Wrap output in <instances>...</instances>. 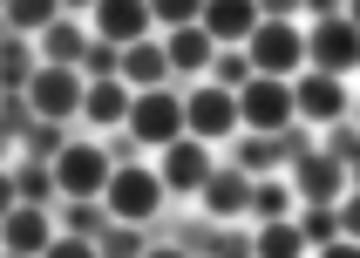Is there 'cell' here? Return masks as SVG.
<instances>
[{
    "label": "cell",
    "mask_w": 360,
    "mask_h": 258,
    "mask_svg": "<svg viewBox=\"0 0 360 258\" xmlns=\"http://www.w3.org/2000/svg\"><path fill=\"white\" fill-rule=\"evenodd\" d=\"M320 258H354V245H340V238H333V245H326Z\"/></svg>",
    "instance_id": "836d02e7"
},
{
    "label": "cell",
    "mask_w": 360,
    "mask_h": 258,
    "mask_svg": "<svg viewBox=\"0 0 360 258\" xmlns=\"http://www.w3.org/2000/svg\"><path fill=\"white\" fill-rule=\"evenodd\" d=\"M204 204H211V218H238L245 204H252V183H245V177H218V170H211V177H204Z\"/></svg>",
    "instance_id": "e0dca14e"
},
{
    "label": "cell",
    "mask_w": 360,
    "mask_h": 258,
    "mask_svg": "<svg viewBox=\"0 0 360 258\" xmlns=\"http://www.w3.org/2000/svg\"><path fill=\"white\" fill-rule=\"evenodd\" d=\"M170 75V61H163V48L157 41H136V48H122V89H157V82Z\"/></svg>",
    "instance_id": "9a60e30c"
},
{
    "label": "cell",
    "mask_w": 360,
    "mask_h": 258,
    "mask_svg": "<svg viewBox=\"0 0 360 258\" xmlns=\"http://www.w3.org/2000/svg\"><path fill=\"white\" fill-rule=\"evenodd\" d=\"M245 68L285 82L292 68H306V34H300V27H285V20H259L252 41H245Z\"/></svg>",
    "instance_id": "6da1fadb"
},
{
    "label": "cell",
    "mask_w": 360,
    "mask_h": 258,
    "mask_svg": "<svg viewBox=\"0 0 360 258\" xmlns=\"http://www.w3.org/2000/svg\"><path fill=\"white\" fill-rule=\"evenodd\" d=\"M259 27V7H245V0H218V7H198V34L218 48V41H252Z\"/></svg>",
    "instance_id": "4fadbf2b"
},
{
    "label": "cell",
    "mask_w": 360,
    "mask_h": 258,
    "mask_svg": "<svg viewBox=\"0 0 360 258\" xmlns=\"http://www.w3.org/2000/svg\"><path fill=\"white\" fill-rule=\"evenodd\" d=\"M292 116H306V122H340L347 116V82L313 75V68H306V75L292 82Z\"/></svg>",
    "instance_id": "ba28073f"
},
{
    "label": "cell",
    "mask_w": 360,
    "mask_h": 258,
    "mask_svg": "<svg viewBox=\"0 0 360 258\" xmlns=\"http://www.w3.org/2000/svg\"><path fill=\"white\" fill-rule=\"evenodd\" d=\"M41 258H96V245L68 231V238H48V252H41Z\"/></svg>",
    "instance_id": "4316f807"
},
{
    "label": "cell",
    "mask_w": 360,
    "mask_h": 258,
    "mask_svg": "<svg viewBox=\"0 0 360 258\" xmlns=\"http://www.w3.org/2000/svg\"><path fill=\"white\" fill-rule=\"evenodd\" d=\"M218 82H231V89H245V55H224V61H218Z\"/></svg>",
    "instance_id": "f546056e"
},
{
    "label": "cell",
    "mask_w": 360,
    "mask_h": 258,
    "mask_svg": "<svg viewBox=\"0 0 360 258\" xmlns=\"http://www.w3.org/2000/svg\"><path fill=\"white\" fill-rule=\"evenodd\" d=\"M150 20H177V27H191V20H198V0H157Z\"/></svg>",
    "instance_id": "484cf974"
},
{
    "label": "cell",
    "mask_w": 360,
    "mask_h": 258,
    "mask_svg": "<svg viewBox=\"0 0 360 258\" xmlns=\"http://www.w3.org/2000/svg\"><path fill=\"white\" fill-rule=\"evenodd\" d=\"M96 34L136 48V41L150 34V7H136V0H102V7H96Z\"/></svg>",
    "instance_id": "5bb4252c"
},
{
    "label": "cell",
    "mask_w": 360,
    "mask_h": 258,
    "mask_svg": "<svg viewBox=\"0 0 360 258\" xmlns=\"http://www.w3.org/2000/svg\"><path fill=\"white\" fill-rule=\"evenodd\" d=\"M204 177H211V157H204V143H191V136L163 143V170H157L163 191H204Z\"/></svg>",
    "instance_id": "30bf717a"
},
{
    "label": "cell",
    "mask_w": 360,
    "mask_h": 258,
    "mask_svg": "<svg viewBox=\"0 0 360 258\" xmlns=\"http://www.w3.org/2000/svg\"><path fill=\"white\" fill-rule=\"evenodd\" d=\"M0 82H7V89H27V82H34V48H20V41H7V48H0Z\"/></svg>",
    "instance_id": "7402d4cb"
},
{
    "label": "cell",
    "mask_w": 360,
    "mask_h": 258,
    "mask_svg": "<svg viewBox=\"0 0 360 258\" xmlns=\"http://www.w3.org/2000/svg\"><path fill=\"white\" fill-rule=\"evenodd\" d=\"M163 61H170V68H204V61H211V41H204L198 27H177L170 48H163Z\"/></svg>",
    "instance_id": "ac0fdd59"
},
{
    "label": "cell",
    "mask_w": 360,
    "mask_h": 258,
    "mask_svg": "<svg viewBox=\"0 0 360 258\" xmlns=\"http://www.w3.org/2000/svg\"><path fill=\"white\" fill-rule=\"evenodd\" d=\"M7 27H20V34L55 27V7H48V0H20V7H7Z\"/></svg>",
    "instance_id": "cb8c5ba5"
},
{
    "label": "cell",
    "mask_w": 360,
    "mask_h": 258,
    "mask_svg": "<svg viewBox=\"0 0 360 258\" xmlns=\"http://www.w3.org/2000/svg\"><path fill=\"white\" fill-rule=\"evenodd\" d=\"M27 102H34L41 122H68V116L82 109V75H75V68H34Z\"/></svg>",
    "instance_id": "8992f818"
},
{
    "label": "cell",
    "mask_w": 360,
    "mask_h": 258,
    "mask_svg": "<svg viewBox=\"0 0 360 258\" xmlns=\"http://www.w3.org/2000/svg\"><path fill=\"white\" fill-rule=\"evenodd\" d=\"M231 109H238V122H252L259 136H272V129L292 122V89L272 82V75H245V89L231 96Z\"/></svg>",
    "instance_id": "3957f363"
},
{
    "label": "cell",
    "mask_w": 360,
    "mask_h": 258,
    "mask_svg": "<svg viewBox=\"0 0 360 258\" xmlns=\"http://www.w3.org/2000/svg\"><path fill=\"white\" fill-rule=\"evenodd\" d=\"M272 157H279V150H265V143H259V136L245 143V170H265V163H272Z\"/></svg>",
    "instance_id": "4dcf8cb0"
},
{
    "label": "cell",
    "mask_w": 360,
    "mask_h": 258,
    "mask_svg": "<svg viewBox=\"0 0 360 258\" xmlns=\"http://www.w3.org/2000/svg\"><path fill=\"white\" fill-rule=\"evenodd\" d=\"M184 129H198V143H218L238 129V109H231V89H198L184 102Z\"/></svg>",
    "instance_id": "9c48e42d"
},
{
    "label": "cell",
    "mask_w": 360,
    "mask_h": 258,
    "mask_svg": "<svg viewBox=\"0 0 360 258\" xmlns=\"http://www.w3.org/2000/svg\"><path fill=\"white\" fill-rule=\"evenodd\" d=\"M306 61H313V75L347 82V68H354V20H347V14H326L320 27H313V41H306Z\"/></svg>",
    "instance_id": "5b68a950"
},
{
    "label": "cell",
    "mask_w": 360,
    "mask_h": 258,
    "mask_svg": "<svg viewBox=\"0 0 360 258\" xmlns=\"http://www.w3.org/2000/svg\"><path fill=\"white\" fill-rule=\"evenodd\" d=\"M68 224H75V238H89V231H96V211H89V204H75V211H68Z\"/></svg>",
    "instance_id": "1f68e13d"
},
{
    "label": "cell",
    "mask_w": 360,
    "mask_h": 258,
    "mask_svg": "<svg viewBox=\"0 0 360 258\" xmlns=\"http://www.w3.org/2000/svg\"><path fill=\"white\" fill-rule=\"evenodd\" d=\"M102 183H109V157H102L96 143H61L55 191H68V198H96Z\"/></svg>",
    "instance_id": "52a82bcc"
},
{
    "label": "cell",
    "mask_w": 360,
    "mask_h": 258,
    "mask_svg": "<svg viewBox=\"0 0 360 258\" xmlns=\"http://www.w3.org/2000/svg\"><path fill=\"white\" fill-rule=\"evenodd\" d=\"M150 258H184V252H150Z\"/></svg>",
    "instance_id": "e575fe53"
},
{
    "label": "cell",
    "mask_w": 360,
    "mask_h": 258,
    "mask_svg": "<svg viewBox=\"0 0 360 258\" xmlns=\"http://www.w3.org/2000/svg\"><path fill=\"white\" fill-rule=\"evenodd\" d=\"M326 157H333V163H347V157H354V122H333V150H326Z\"/></svg>",
    "instance_id": "83f0119b"
},
{
    "label": "cell",
    "mask_w": 360,
    "mask_h": 258,
    "mask_svg": "<svg viewBox=\"0 0 360 258\" xmlns=\"http://www.w3.org/2000/svg\"><path fill=\"white\" fill-rule=\"evenodd\" d=\"M333 231H340V224H333V211H306V224H300L306 245H333Z\"/></svg>",
    "instance_id": "d4e9b609"
},
{
    "label": "cell",
    "mask_w": 360,
    "mask_h": 258,
    "mask_svg": "<svg viewBox=\"0 0 360 258\" xmlns=\"http://www.w3.org/2000/svg\"><path fill=\"white\" fill-rule=\"evenodd\" d=\"M7 211H14V177L0 170V218H7Z\"/></svg>",
    "instance_id": "d6a6232c"
},
{
    "label": "cell",
    "mask_w": 360,
    "mask_h": 258,
    "mask_svg": "<svg viewBox=\"0 0 360 258\" xmlns=\"http://www.w3.org/2000/svg\"><path fill=\"white\" fill-rule=\"evenodd\" d=\"M129 129H136L143 143H150V150H163V143H177L184 136V102L177 96H163V89H150V96H136L129 102Z\"/></svg>",
    "instance_id": "277c9868"
},
{
    "label": "cell",
    "mask_w": 360,
    "mask_h": 258,
    "mask_svg": "<svg viewBox=\"0 0 360 258\" xmlns=\"http://www.w3.org/2000/svg\"><path fill=\"white\" fill-rule=\"evenodd\" d=\"M41 198H55V170H41V157H34V163L14 170V204H34L41 211Z\"/></svg>",
    "instance_id": "d6986e66"
},
{
    "label": "cell",
    "mask_w": 360,
    "mask_h": 258,
    "mask_svg": "<svg viewBox=\"0 0 360 258\" xmlns=\"http://www.w3.org/2000/svg\"><path fill=\"white\" fill-rule=\"evenodd\" d=\"M292 191L313 198V204H333V198L347 191V163H333L326 150H306V157L292 163Z\"/></svg>",
    "instance_id": "8fae6325"
},
{
    "label": "cell",
    "mask_w": 360,
    "mask_h": 258,
    "mask_svg": "<svg viewBox=\"0 0 360 258\" xmlns=\"http://www.w3.org/2000/svg\"><path fill=\"white\" fill-rule=\"evenodd\" d=\"M306 238H300V224H265L259 245H252V258H300Z\"/></svg>",
    "instance_id": "ffe728a7"
},
{
    "label": "cell",
    "mask_w": 360,
    "mask_h": 258,
    "mask_svg": "<svg viewBox=\"0 0 360 258\" xmlns=\"http://www.w3.org/2000/svg\"><path fill=\"white\" fill-rule=\"evenodd\" d=\"M109 258H143V245H136V224H122L116 238H109Z\"/></svg>",
    "instance_id": "f1b7e54d"
},
{
    "label": "cell",
    "mask_w": 360,
    "mask_h": 258,
    "mask_svg": "<svg viewBox=\"0 0 360 258\" xmlns=\"http://www.w3.org/2000/svg\"><path fill=\"white\" fill-rule=\"evenodd\" d=\"M102 204H109V218H116V224H143V218H157V211H163V183H157V170H109Z\"/></svg>",
    "instance_id": "7a4b0ae2"
},
{
    "label": "cell",
    "mask_w": 360,
    "mask_h": 258,
    "mask_svg": "<svg viewBox=\"0 0 360 258\" xmlns=\"http://www.w3.org/2000/svg\"><path fill=\"white\" fill-rule=\"evenodd\" d=\"M48 211H34V204H14L7 218H0V245H7V258H41L48 252Z\"/></svg>",
    "instance_id": "7c38bea8"
},
{
    "label": "cell",
    "mask_w": 360,
    "mask_h": 258,
    "mask_svg": "<svg viewBox=\"0 0 360 258\" xmlns=\"http://www.w3.org/2000/svg\"><path fill=\"white\" fill-rule=\"evenodd\" d=\"M129 102H136V96H129L116 75H102L96 89H82V116H89V122H122V116H129Z\"/></svg>",
    "instance_id": "2e32d148"
},
{
    "label": "cell",
    "mask_w": 360,
    "mask_h": 258,
    "mask_svg": "<svg viewBox=\"0 0 360 258\" xmlns=\"http://www.w3.org/2000/svg\"><path fill=\"white\" fill-rule=\"evenodd\" d=\"M252 211H259L265 224H279L285 211H292V183H259V191H252Z\"/></svg>",
    "instance_id": "603a6c76"
},
{
    "label": "cell",
    "mask_w": 360,
    "mask_h": 258,
    "mask_svg": "<svg viewBox=\"0 0 360 258\" xmlns=\"http://www.w3.org/2000/svg\"><path fill=\"white\" fill-rule=\"evenodd\" d=\"M41 48H48V68H68V61H75V55H89V41H82L75 27H68V20H55Z\"/></svg>",
    "instance_id": "44dd1931"
}]
</instances>
